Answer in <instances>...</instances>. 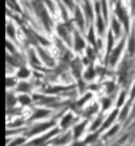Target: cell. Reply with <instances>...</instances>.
Returning a JSON list of instances; mask_svg holds the SVG:
<instances>
[{
	"label": "cell",
	"instance_id": "obj_1",
	"mask_svg": "<svg viewBox=\"0 0 135 146\" xmlns=\"http://www.w3.org/2000/svg\"><path fill=\"white\" fill-rule=\"evenodd\" d=\"M34 7H36V9H37L40 17L42 19V21H43L45 28H46L47 31H50V17H49V15H47V12H46V9H45V7L40 3V1H36V3H34Z\"/></svg>",
	"mask_w": 135,
	"mask_h": 146
},
{
	"label": "cell",
	"instance_id": "obj_2",
	"mask_svg": "<svg viewBox=\"0 0 135 146\" xmlns=\"http://www.w3.org/2000/svg\"><path fill=\"white\" fill-rule=\"evenodd\" d=\"M115 13L119 17V20L122 21V24L125 25L126 31H128V16H127V13H126V9L122 7V4L119 0L117 1V5H115Z\"/></svg>",
	"mask_w": 135,
	"mask_h": 146
},
{
	"label": "cell",
	"instance_id": "obj_3",
	"mask_svg": "<svg viewBox=\"0 0 135 146\" xmlns=\"http://www.w3.org/2000/svg\"><path fill=\"white\" fill-rule=\"evenodd\" d=\"M123 45H125V40H122L121 42L118 44V46H117L114 50L111 51L110 57H109V63H110L111 66H114L115 63H117V59H118V57H119V54H121L122 49H123Z\"/></svg>",
	"mask_w": 135,
	"mask_h": 146
},
{
	"label": "cell",
	"instance_id": "obj_4",
	"mask_svg": "<svg viewBox=\"0 0 135 146\" xmlns=\"http://www.w3.org/2000/svg\"><path fill=\"white\" fill-rule=\"evenodd\" d=\"M75 20L78 23L79 28H80L81 31H84V16H83V13H81V11L79 7L75 8Z\"/></svg>",
	"mask_w": 135,
	"mask_h": 146
},
{
	"label": "cell",
	"instance_id": "obj_5",
	"mask_svg": "<svg viewBox=\"0 0 135 146\" xmlns=\"http://www.w3.org/2000/svg\"><path fill=\"white\" fill-rule=\"evenodd\" d=\"M74 36H75V50H76V51H80L81 49H84L85 42H84V40L80 37V34H79L78 32L74 31Z\"/></svg>",
	"mask_w": 135,
	"mask_h": 146
},
{
	"label": "cell",
	"instance_id": "obj_6",
	"mask_svg": "<svg viewBox=\"0 0 135 146\" xmlns=\"http://www.w3.org/2000/svg\"><path fill=\"white\" fill-rule=\"evenodd\" d=\"M50 125H53V122H45V124H40V125H37L36 128H33V129L28 133V134H29V136H32V134H37V133L42 132V130H46Z\"/></svg>",
	"mask_w": 135,
	"mask_h": 146
},
{
	"label": "cell",
	"instance_id": "obj_7",
	"mask_svg": "<svg viewBox=\"0 0 135 146\" xmlns=\"http://www.w3.org/2000/svg\"><path fill=\"white\" fill-rule=\"evenodd\" d=\"M40 55H41V58L43 59V62L46 63V65H49V66L54 65V59L49 57V55L46 54V51H43V50H41V49H40Z\"/></svg>",
	"mask_w": 135,
	"mask_h": 146
},
{
	"label": "cell",
	"instance_id": "obj_8",
	"mask_svg": "<svg viewBox=\"0 0 135 146\" xmlns=\"http://www.w3.org/2000/svg\"><path fill=\"white\" fill-rule=\"evenodd\" d=\"M58 33H59V36H61L62 38H64V40L70 44V38H68V34H67V29H66L63 25H58Z\"/></svg>",
	"mask_w": 135,
	"mask_h": 146
},
{
	"label": "cell",
	"instance_id": "obj_9",
	"mask_svg": "<svg viewBox=\"0 0 135 146\" xmlns=\"http://www.w3.org/2000/svg\"><path fill=\"white\" fill-rule=\"evenodd\" d=\"M84 12H85V15H87V17L91 20L92 17H93V12H92V7H91V4H89V1L88 0H85L84 1Z\"/></svg>",
	"mask_w": 135,
	"mask_h": 146
},
{
	"label": "cell",
	"instance_id": "obj_10",
	"mask_svg": "<svg viewBox=\"0 0 135 146\" xmlns=\"http://www.w3.org/2000/svg\"><path fill=\"white\" fill-rule=\"evenodd\" d=\"M128 51H130V54H134L135 53V31H134V33L131 34V37H130V42H128Z\"/></svg>",
	"mask_w": 135,
	"mask_h": 146
},
{
	"label": "cell",
	"instance_id": "obj_11",
	"mask_svg": "<svg viewBox=\"0 0 135 146\" xmlns=\"http://www.w3.org/2000/svg\"><path fill=\"white\" fill-rule=\"evenodd\" d=\"M117 115H118V111H117V109H115V111H113V112H111V115H110V117H109V119L104 122L102 128H109V125H110L111 122H113V120L115 119V116H117Z\"/></svg>",
	"mask_w": 135,
	"mask_h": 146
},
{
	"label": "cell",
	"instance_id": "obj_12",
	"mask_svg": "<svg viewBox=\"0 0 135 146\" xmlns=\"http://www.w3.org/2000/svg\"><path fill=\"white\" fill-rule=\"evenodd\" d=\"M49 111H46V109H38V111H36V113H34V116L32 117V119H41V117H45V116L49 115Z\"/></svg>",
	"mask_w": 135,
	"mask_h": 146
},
{
	"label": "cell",
	"instance_id": "obj_13",
	"mask_svg": "<svg viewBox=\"0 0 135 146\" xmlns=\"http://www.w3.org/2000/svg\"><path fill=\"white\" fill-rule=\"evenodd\" d=\"M111 46H113V33L109 32V34H108V59L111 54Z\"/></svg>",
	"mask_w": 135,
	"mask_h": 146
},
{
	"label": "cell",
	"instance_id": "obj_14",
	"mask_svg": "<svg viewBox=\"0 0 135 146\" xmlns=\"http://www.w3.org/2000/svg\"><path fill=\"white\" fill-rule=\"evenodd\" d=\"M84 126H85V122H83V124H80V125L75 126V138H79L81 134V132L84 130Z\"/></svg>",
	"mask_w": 135,
	"mask_h": 146
},
{
	"label": "cell",
	"instance_id": "obj_15",
	"mask_svg": "<svg viewBox=\"0 0 135 146\" xmlns=\"http://www.w3.org/2000/svg\"><path fill=\"white\" fill-rule=\"evenodd\" d=\"M97 29H98V33H100V34L104 33V29H105L104 21H102V19H101V16H100V15H98V17H97Z\"/></svg>",
	"mask_w": 135,
	"mask_h": 146
},
{
	"label": "cell",
	"instance_id": "obj_16",
	"mask_svg": "<svg viewBox=\"0 0 135 146\" xmlns=\"http://www.w3.org/2000/svg\"><path fill=\"white\" fill-rule=\"evenodd\" d=\"M80 67H81V65H80V62L76 59L75 62H72V68H75V75L76 76H79L80 75Z\"/></svg>",
	"mask_w": 135,
	"mask_h": 146
},
{
	"label": "cell",
	"instance_id": "obj_17",
	"mask_svg": "<svg viewBox=\"0 0 135 146\" xmlns=\"http://www.w3.org/2000/svg\"><path fill=\"white\" fill-rule=\"evenodd\" d=\"M71 121H72V115H67L63 120H62V128H67L68 124Z\"/></svg>",
	"mask_w": 135,
	"mask_h": 146
},
{
	"label": "cell",
	"instance_id": "obj_18",
	"mask_svg": "<svg viewBox=\"0 0 135 146\" xmlns=\"http://www.w3.org/2000/svg\"><path fill=\"white\" fill-rule=\"evenodd\" d=\"M93 76H95V68H93V67L91 66V67H89V68L87 70V72H85L84 78H85V79H92Z\"/></svg>",
	"mask_w": 135,
	"mask_h": 146
},
{
	"label": "cell",
	"instance_id": "obj_19",
	"mask_svg": "<svg viewBox=\"0 0 135 146\" xmlns=\"http://www.w3.org/2000/svg\"><path fill=\"white\" fill-rule=\"evenodd\" d=\"M18 76H20V78H28V76H29V70H26L25 67L20 68V71H18Z\"/></svg>",
	"mask_w": 135,
	"mask_h": 146
},
{
	"label": "cell",
	"instance_id": "obj_20",
	"mask_svg": "<svg viewBox=\"0 0 135 146\" xmlns=\"http://www.w3.org/2000/svg\"><path fill=\"white\" fill-rule=\"evenodd\" d=\"M70 141V134H66L64 137H62L61 139H57L54 143H57V145H61V143H66V142H68Z\"/></svg>",
	"mask_w": 135,
	"mask_h": 146
},
{
	"label": "cell",
	"instance_id": "obj_21",
	"mask_svg": "<svg viewBox=\"0 0 135 146\" xmlns=\"http://www.w3.org/2000/svg\"><path fill=\"white\" fill-rule=\"evenodd\" d=\"M7 34L9 36V37L14 38V29H13V25H12V24H8L7 25Z\"/></svg>",
	"mask_w": 135,
	"mask_h": 146
},
{
	"label": "cell",
	"instance_id": "obj_22",
	"mask_svg": "<svg viewBox=\"0 0 135 146\" xmlns=\"http://www.w3.org/2000/svg\"><path fill=\"white\" fill-rule=\"evenodd\" d=\"M18 100H20L21 104H24V106H26V104H29V103H30V98H28L26 95H21Z\"/></svg>",
	"mask_w": 135,
	"mask_h": 146
},
{
	"label": "cell",
	"instance_id": "obj_23",
	"mask_svg": "<svg viewBox=\"0 0 135 146\" xmlns=\"http://www.w3.org/2000/svg\"><path fill=\"white\" fill-rule=\"evenodd\" d=\"M93 33H95V32H93V28H91V31H89V36H88V38H89V41H91V44L93 45V46H95V45L97 44V42H96V40H95V36H93Z\"/></svg>",
	"mask_w": 135,
	"mask_h": 146
},
{
	"label": "cell",
	"instance_id": "obj_24",
	"mask_svg": "<svg viewBox=\"0 0 135 146\" xmlns=\"http://www.w3.org/2000/svg\"><path fill=\"white\" fill-rule=\"evenodd\" d=\"M29 88H30V86L28 84V83H21V84L18 86V91H22V92L28 91Z\"/></svg>",
	"mask_w": 135,
	"mask_h": 146
},
{
	"label": "cell",
	"instance_id": "obj_25",
	"mask_svg": "<svg viewBox=\"0 0 135 146\" xmlns=\"http://www.w3.org/2000/svg\"><path fill=\"white\" fill-rule=\"evenodd\" d=\"M113 29L115 31V34H119V24H118V21L115 20H113Z\"/></svg>",
	"mask_w": 135,
	"mask_h": 146
},
{
	"label": "cell",
	"instance_id": "obj_26",
	"mask_svg": "<svg viewBox=\"0 0 135 146\" xmlns=\"http://www.w3.org/2000/svg\"><path fill=\"white\" fill-rule=\"evenodd\" d=\"M89 99H91V94H87V95H85V98H83V99L80 100V102L78 103V106H79V107H81L85 102H87V100H89Z\"/></svg>",
	"mask_w": 135,
	"mask_h": 146
},
{
	"label": "cell",
	"instance_id": "obj_27",
	"mask_svg": "<svg viewBox=\"0 0 135 146\" xmlns=\"http://www.w3.org/2000/svg\"><path fill=\"white\" fill-rule=\"evenodd\" d=\"M123 100H125V91L121 92V96H119V99H118V103H117V106L121 107L122 104H123Z\"/></svg>",
	"mask_w": 135,
	"mask_h": 146
},
{
	"label": "cell",
	"instance_id": "obj_28",
	"mask_svg": "<svg viewBox=\"0 0 135 146\" xmlns=\"http://www.w3.org/2000/svg\"><path fill=\"white\" fill-rule=\"evenodd\" d=\"M63 1L70 9H74V1H72V0H63Z\"/></svg>",
	"mask_w": 135,
	"mask_h": 146
},
{
	"label": "cell",
	"instance_id": "obj_29",
	"mask_svg": "<svg viewBox=\"0 0 135 146\" xmlns=\"http://www.w3.org/2000/svg\"><path fill=\"white\" fill-rule=\"evenodd\" d=\"M100 122H101V116H100V117H98V119H97V121H96V122H93V125H92V128H91V129H92V130L97 129V126L100 125Z\"/></svg>",
	"mask_w": 135,
	"mask_h": 146
},
{
	"label": "cell",
	"instance_id": "obj_30",
	"mask_svg": "<svg viewBox=\"0 0 135 146\" xmlns=\"http://www.w3.org/2000/svg\"><path fill=\"white\" fill-rule=\"evenodd\" d=\"M109 104H110V100H109V99H104V100H102V108L104 109L109 108Z\"/></svg>",
	"mask_w": 135,
	"mask_h": 146
},
{
	"label": "cell",
	"instance_id": "obj_31",
	"mask_svg": "<svg viewBox=\"0 0 135 146\" xmlns=\"http://www.w3.org/2000/svg\"><path fill=\"white\" fill-rule=\"evenodd\" d=\"M117 130H118V126H114V128H113V129H111L110 132L108 133V137H109V136H111V134H114V133L117 132Z\"/></svg>",
	"mask_w": 135,
	"mask_h": 146
},
{
	"label": "cell",
	"instance_id": "obj_32",
	"mask_svg": "<svg viewBox=\"0 0 135 146\" xmlns=\"http://www.w3.org/2000/svg\"><path fill=\"white\" fill-rule=\"evenodd\" d=\"M22 142H24V139L18 138V139H17V141H14V142L12 143V145H11V146H16V145H18V143H22Z\"/></svg>",
	"mask_w": 135,
	"mask_h": 146
},
{
	"label": "cell",
	"instance_id": "obj_33",
	"mask_svg": "<svg viewBox=\"0 0 135 146\" xmlns=\"http://www.w3.org/2000/svg\"><path fill=\"white\" fill-rule=\"evenodd\" d=\"M13 83H14V80L13 79H9V78H7V86L9 87V86H13Z\"/></svg>",
	"mask_w": 135,
	"mask_h": 146
},
{
	"label": "cell",
	"instance_id": "obj_34",
	"mask_svg": "<svg viewBox=\"0 0 135 146\" xmlns=\"http://www.w3.org/2000/svg\"><path fill=\"white\" fill-rule=\"evenodd\" d=\"M131 8H132V13L135 15V0H131Z\"/></svg>",
	"mask_w": 135,
	"mask_h": 146
},
{
	"label": "cell",
	"instance_id": "obj_35",
	"mask_svg": "<svg viewBox=\"0 0 135 146\" xmlns=\"http://www.w3.org/2000/svg\"><path fill=\"white\" fill-rule=\"evenodd\" d=\"M132 115H135V107H134V111H132Z\"/></svg>",
	"mask_w": 135,
	"mask_h": 146
}]
</instances>
